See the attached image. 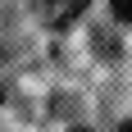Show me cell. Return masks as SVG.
I'll return each mask as SVG.
<instances>
[{
    "mask_svg": "<svg viewBox=\"0 0 132 132\" xmlns=\"http://www.w3.org/2000/svg\"><path fill=\"white\" fill-rule=\"evenodd\" d=\"M32 5H37V14H41L50 27H68V23H78V14L87 9V0H32Z\"/></svg>",
    "mask_w": 132,
    "mask_h": 132,
    "instance_id": "6da1fadb",
    "label": "cell"
},
{
    "mask_svg": "<svg viewBox=\"0 0 132 132\" xmlns=\"http://www.w3.org/2000/svg\"><path fill=\"white\" fill-rule=\"evenodd\" d=\"M109 9H114L119 23H132V0H109Z\"/></svg>",
    "mask_w": 132,
    "mask_h": 132,
    "instance_id": "7a4b0ae2",
    "label": "cell"
},
{
    "mask_svg": "<svg viewBox=\"0 0 132 132\" xmlns=\"http://www.w3.org/2000/svg\"><path fill=\"white\" fill-rule=\"evenodd\" d=\"M119 132H132V123H123V128H119Z\"/></svg>",
    "mask_w": 132,
    "mask_h": 132,
    "instance_id": "3957f363",
    "label": "cell"
},
{
    "mask_svg": "<svg viewBox=\"0 0 132 132\" xmlns=\"http://www.w3.org/2000/svg\"><path fill=\"white\" fill-rule=\"evenodd\" d=\"M73 132H87V128H73Z\"/></svg>",
    "mask_w": 132,
    "mask_h": 132,
    "instance_id": "277c9868",
    "label": "cell"
},
{
    "mask_svg": "<svg viewBox=\"0 0 132 132\" xmlns=\"http://www.w3.org/2000/svg\"><path fill=\"white\" fill-rule=\"evenodd\" d=\"M0 100H5V91H0Z\"/></svg>",
    "mask_w": 132,
    "mask_h": 132,
    "instance_id": "5b68a950",
    "label": "cell"
}]
</instances>
